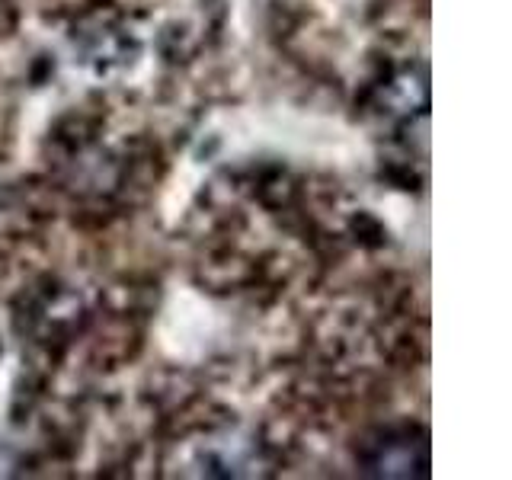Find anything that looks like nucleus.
<instances>
[{"mask_svg": "<svg viewBox=\"0 0 512 480\" xmlns=\"http://www.w3.org/2000/svg\"><path fill=\"white\" fill-rule=\"evenodd\" d=\"M365 471L378 477H426L429 474V445L426 436H394L388 432L381 442H372L365 455Z\"/></svg>", "mask_w": 512, "mask_h": 480, "instance_id": "f257e3e1", "label": "nucleus"}]
</instances>
